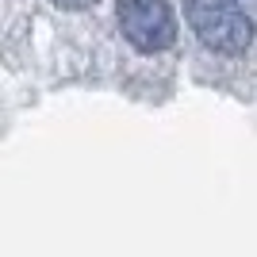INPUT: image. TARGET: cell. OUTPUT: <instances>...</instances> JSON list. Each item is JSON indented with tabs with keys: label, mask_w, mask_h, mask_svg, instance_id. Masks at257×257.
<instances>
[{
	"label": "cell",
	"mask_w": 257,
	"mask_h": 257,
	"mask_svg": "<svg viewBox=\"0 0 257 257\" xmlns=\"http://www.w3.org/2000/svg\"><path fill=\"white\" fill-rule=\"evenodd\" d=\"M184 20L219 54H242L253 43V23L234 0H184Z\"/></svg>",
	"instance_id": "obj_1"
},
{
	"label": "cell",
	"mask_w": 257,
	"mask_h": 257,
	"mask_svg": "<svg viewBox=\"0 0 257 257\" xmlns=\"http://www.w3.org/2000/svg\"><path fill=\"white\" fill-rule=\"evenodd\" d=\"M115 12L123 39L142 54L169 50L177 39V16H173L169 0H119Z\"/></svg>",
	"instance_id": "obj_2"
},
{
	"label": "cell",
	"mask_w": 257,
	"mask_h": 257,
	"mask_svg": "<svg viewBox=\"0 0 257 257\" xmlns=\"http://www.w3.org/2000/svg\"><path fill=\"white\" fill-rule=\"evenodd\" d=\"M54 4H62V8H88L92 0H54Z\"/></svg>",
	"instance_id": "obj_3"
}]
</instances>
